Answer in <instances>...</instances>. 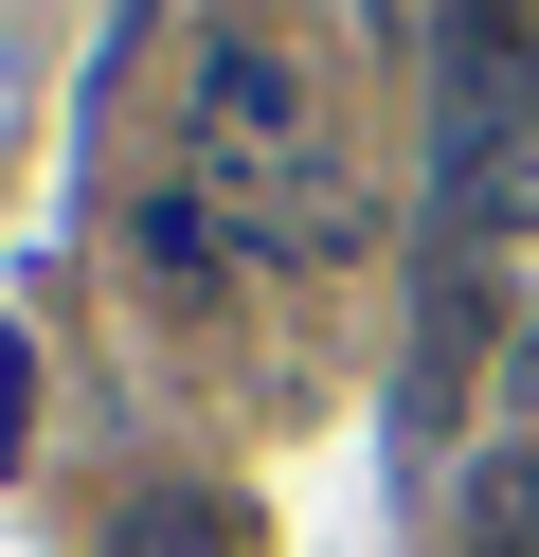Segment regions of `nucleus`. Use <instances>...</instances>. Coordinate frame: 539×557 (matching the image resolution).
Here are the masks:
<instances>
[{"label": "nucleus", "mask_w": 539, "mask_h": 557, "mask_svg": "<svg viewBox=\"0 0 539 557\" xmlns=\"http://www.w3.org/2000/svg\"><path fill=\"white\" fill-rule=\"evenodd\" d=\"M126 557H234V521H216V504H144Z\"/></svg>", "instance_id": "20e7f679"}, {"label": "nucleus", "mask_w": 539, "mask_h": 557, "mask_svg": "<svg viewBox=\"0 0 539 557\" xmlns=\"http://www.w3.org/2000/svg\"><path fill=\"white\" fill-rule=\"evenodd\" d=\"M450 540H467V557H539V432H486V449H467Z\"/></svg>", "instance_id": "7ed1b4c3"}, {"label": "nucleus", "mask_w": 539, "mask_h": 557, "mask_svg": "<svg viewBox=\"0 0 539 557\" xmlns=\"http://www.w3.org/2000/svg\"><path fill=\"white\" fill-rule=\"evenodd\" d=\"M180 162L252 252H323L342 234V145H323V73L287 37V0H216L198 18V90H180Z\"/></svg>", "instance_id": "f257e3e1"}, {"label": "nucleus", "mask_w": 539, "mask_h": 557, "mask_svg": "<svg viewBox=\"0 0 539 557\" xmlns=\"http://www.w3.org/2000/svg\"><path fill=\"white\" fill-rule=\"evenodd\" d=\"M234 252H252V234L198 198V162H162V181H144V288H162V306H216V270H234Z\"/></svg>", "instance_id": "f03ea898"}]
</instances>
